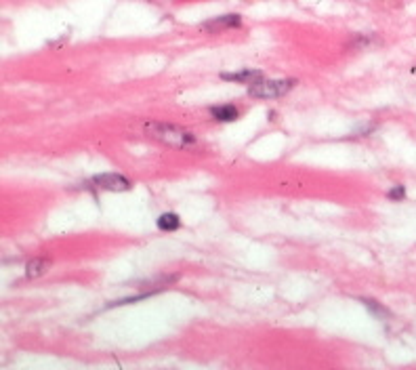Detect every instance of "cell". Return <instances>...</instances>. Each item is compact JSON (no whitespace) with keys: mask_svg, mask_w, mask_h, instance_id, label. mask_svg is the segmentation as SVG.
Wrapping results in <instances>:
<instances>
[{"mask_svg":"<svg viewBox=\"0 0 416 370\" xmlns=\"http://www.w3.org/2000/svg\"><path fill=\"white\" fill-rule=\"evenodd\" d=\"M297 80H265L261 78L255 85H250V97H257V99H276V97H282L290 90Z\"/></svg>","mask_w":416,"mask_h":370,"instance_id":"obj_2","label":"cell"},{"mask_svg":"<svg viewBox=\"0 0 416 370\" xmlns=\"http://www.w3.org/2000/svg\"><path fill=\"white\" fill-rule=\"evenodd\" d=\"M240 23H242V19H240V15H223V17L215 19V22L204 23V25H202V30L217 32V30H225V27H238Z\"/></svg>","mask_w":416,"mask_h":370,"instance_id":"obj_5","label":"cell"},{"mask_svg":"<svg viewBox=\"0 0 416 370\" xmlns=\"http://www.w3.org/2000/svg\"><path fill=\"white\" fill-rule=\"evenodd\" d=\"M387 198H389V200H404L406 198V187L404 185H395L393 190H389Z\"/></svg>","mask_w":416,"mask_h":370,"instance_id":"obj_9","label":"cell"},{"mask_svg":"<svg viewBox=\"0 0 416 370\" xmlns=\"http://www.w3.org/2000/svg\"><path fill=\"white\" fill-rule=\"evenodd\" d=\"M93 187L97 190H105V192H129L131 190V181L122 177L118 173H103V174H97L88 181Z\"/></svg>","mask_w":416,"mask_h":370,"instance_id":"obj_3","label":"cell"},{"mask_svg":"<svg viewBox=\"0 0 416 370\" xmlns=\"http://www.w3.org/2000/svg\"><path fill=\"white\" fill-rule=\"evenodd\" d=\"M210 114H213V118H217L219 122H234L240 118V111L236 106H215L210 109Z\"/></svg>","mask_w":416,"mask_h":370,"instance_id":"obj_6","label":"cell"},{"mask_svg":"<svg viewBox=\"0 0 416 370\" xmlns=\"http://www.w3.org/2000/svg\"><path fill=\"white\" fill-rule=\"evenodd\" d=\"M158 227L162 229V232H175V229H179L181 227L179 215H175V213L160 215V217H158Z\"/></svg>","mask_w":416,"mask_h":370,"instance_id":"obj_8","label":"cell"},{"mask_svg":"<svg viewBox=\"0 0 416 370\" xmlns=\"http://www.w3.org/2000/svg\"><path fill=\"white\" fill-rule=\"evenodd\" d=\"M143 131L150 137L158 139V141L166 143V145H173V148H179V150H192L198 145V139H196L194 132H189L183 127H177V124L147 120V122H143Z\"/></svg>","mask_w":416,"mask_h":370,"instance_id":"obj_1","label":"cell"},{"mask_svg":"<svg viewBox=\"0 0 416 370\" xmlns=\"http://www.w3.org/2000/svg\"><path fill=\"white\" fill-rule=\"evenodd\" d=\"M223 80L227 82H242V85H255L263 78V74H261V69H240V72H223L221 74Z\"/></svg>","mask_w":416,"mask_h":370,"instance_id":"obj_4","label":"cell"},{"mask_svg":"<svg viewBox=\"0 0 416 370\" xmlns=\"http://www.w3.org/2000/svg\"><path fill=\"white\" fill-rule=\"evenodd\" d=\"M48 267H51V261L48 259H32L25 265V276L27 278H40V276L46 274Z\"/></svg>","mask_w":416,"mask_h":370,"instance_id":"obj_7","label":"cell"}]
</instances>
